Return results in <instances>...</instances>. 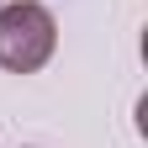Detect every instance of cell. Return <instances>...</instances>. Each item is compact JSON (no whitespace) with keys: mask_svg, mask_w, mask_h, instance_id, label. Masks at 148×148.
Listing matches in <instances>:
<instances>
[{"mask_svg":"<svg viewBox=\"0 0 148 148\" xmlns=\"http://www.w3.org/2000/svg\"><path fill=\"white\" fill-rule=\"evenodd\" d=\"M58 48V21L42 0H11L0 5V69L37 74Z\"/></svg>","mask_w":148,"mask_h":148,"instance_id":"1","label":"cell"}]
</instances>
